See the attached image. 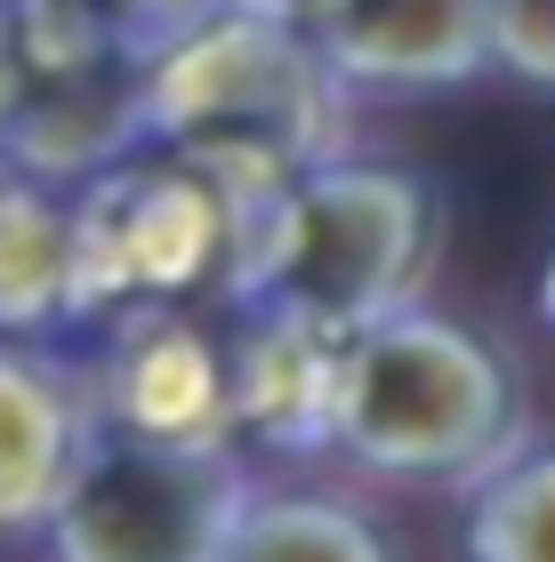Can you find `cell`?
I'll return each mask as SVG.
<instances>
[{"instance_id":"6da1fadb","label":"cell","mask_w":555,"mask_h":562,"mask_svg":"<svg viewBox=\"0 0 555 562\" xmlns=\"http://www.w3.org/2000/svg\"><path fill=\"white\" fill-rule=\"evenodd\" d=\"M355 426L370 450L402 458V467H459L515 426V386L475 338L419 322L395 329L363 362Z\"/></svg>"},{"instance_id":"277c9868","label":"cell","mask_w":555,"mask_h":562,"mask_svg":"<svg viewBox=\"0 0 555 562\" xmlns=\"http://www.w3.org/2000/svg\"><path fill=\"white\" fill-rule=\"evenodd\" d=\"M484 562H555V458L523 467L508 491L484 506Z\"/></svg>"},{"instance_id":"7a4b0ae2","label":"cell","mask_w":555,"mask_h":562,"mask_svg":"<svg viewBox=\"0 0 555 562\" xmlns=\"http://www.w3.org/2000/svg\"><path fill=\"white\" fill-rule=\"evenodd\" d=\"M210 498L201 482L154 458H121L73 506V554L81 562H193Z\"/></svg>"},{"instance_id":"3957f363","label":"cell","mask_w":555,"mask_h":562,"mask_svg":"<svg viewBox=\"0 0 555 562\" xmlns=\"http://www.w3.org/2000/svg\"><path fill=\"white\" fill-rule=\"evenodd\" d=\"M346 41H355V57H378L395 72H443L475 57L484 0H355Z\"/></svg>"},{"instance_id":"5b68a950","label":"cell","mask_w":555,"mask_h":562,"mask_svg":"<svg viewBox=\"0 0 555 562\" xmlns=\"http://www.w3.org/2000/svg\"><path fill=\"white\" fill-rule=\"evenodd\" d=\"M242 562H370L346 530L331 522H307V515H290V522H266L258 539L242 547Z\"/></svg>"},{"instance_id":"8992f818","label":"cell","mask_w":555,"mask_h":562,"mask_svg":"<svg viewBox=\"0 0 555 562\" xmlns=\"http://www.w3.org/2000/svg\"><path fill=\"white\" fill-rule=\"evenodd\" d=\"M547 297H555V266H547Z\"/></svg>"}]
</instances>
